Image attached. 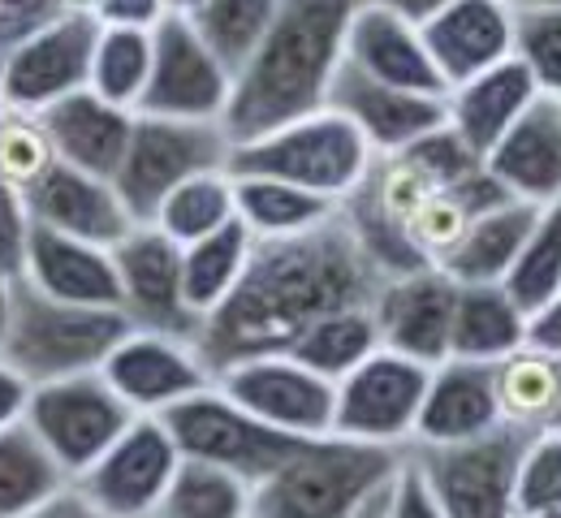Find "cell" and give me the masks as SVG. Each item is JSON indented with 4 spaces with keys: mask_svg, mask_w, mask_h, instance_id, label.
Instances as JSON below:
<instances>
[{
    "mask_svg": "<svg viewBox=\"0 0 561 518\" xmlns=\"http://www.w3.org/2000/svg\"><path fill=\"white\" fill-rule=\"evenodd\" d=\"M376 290L380 277L333 212L311 233L255 242L242 281L199 324L195 346L211 376L242 359L285 355L316 320L342 307H367Z\"/></svg>",
    "mask_w": 561,
    "mask_h": 518,
    "instance_id": "1",
    "label": "cell"
},
{
    "mask_svg": "<svg viewBox=\"0 0 561 518\" xmlns=\"http://www.w3.org/2000/svg\"><path fill=\"white\" fill-rule=\"evenodd\" d=\"M358 0H277V18L251 61L233 74L220 117L229 143H251L324 108L346 61V26Z\"/></svg>",
    "mask_w": 561,
    "mask_h": 518,
    "instance_id": "2",
    "label": "cell"
},
{
    "mask_svg": "<svg viewBox=\"0 0 561 518\" xmlns=\"http://www.w3.org/2000/svg\"><path fill=\"white\" fill-rule=\"evenodd\" d=\"M407 462V449L358 445L346 437L302 441L277 471L251 488L255 518H351Z\"/></svg>",
    "mask_w": 561,
    "mask_h": 518,
    "instance_id": "3",
    "label": "cell"
},
{
    "mask_svg": "<svg viewBox=\"0 0 561 518\" xmlns=\"http://www.w3.org/2000/svg\"><path fill=\"white\" fill-rule=\"evenodd\" d=\"M126 333L130 324L122 311L57 302L26 281H13L0 359L35 389V384L100 371Z\"/></svg>",
    "mask_w": 561,
    "mask_h": 518,
    "instance_id": "4",
    "label": "cell"
},
{
    "mask_svg": "<svg viewBox=\"0 0 561 518\" xmlns=\"http://www.w3.org/2000/svg\"><path fill=\"white\" fill-rule=\"evenodd\" d=\"M376 151L363 143L346 117L333 108H320L311 117H298L289 126H277L251 143L229 151L233 177H273L285 186H298L307 195L329 199L333 208L351 199L358 182L367 177Z\"/></svg>",
    "mask_w": 561,
    "mask_h": 518,
    "instance_id": "5",
    "label": "cell"
},
{
    "mask_svg": "<svg viewBox=\"0 0 561 518\" xmlns=\"http://www.w3.org/2000/svg\"><path fill=\"white\" fill-rule=\"evenodd\" d=\"M229 135L220 122H173L135 113V130L126 156L113 173V191L139 225L156 217V208L191 177L229 169Z\"/></svg>",
    "mask_w": 561,
    "mask_h": 518,
    "instance_id": "6",
    "label": "cell"
},
{
    "mask_svg": "<svg viewBox=\"0 0 561 518\" xmlns=\"http://www.w3.org/2000/svg\"><path fill=\"white\" fill-rule=\"evenodd\" d=\"M160 424L169 428L182 462H204V467H216V471H229L251 488L264 484L280 462L302 445L294 437H285V433H273L255 415H247L216 384L195 393V398H186L169 415H160Z\"/></svg>",
    "mask_w": 561,
    "mask_h": 518,
    "instance_id": "7",
    "label": "cell"
},
{
    "mask_svg": "<svg viewBox=\"0 0 561 518\" xmlns=\"http://www.w3.org/2000/svg\"><path fill=\"white\" fill-rule=\"evenodd\" d=\"M22 424L31 428L35 441L48 449V458L70 480H78L108 445L135 424V415L104 384L100 371H87V376H70V380L35 384Z\"/></svg>",
    "mask_w": 561,
    "mask_h": 518,
    "instance_id": "8",
    "label": "cell"
},
{
    "mask_svg": "<svg viewBox=\"0 0 561 518\" xmlns=\"http://www.w3.org/2000/svg\"><path fill=\"white\" fill-rule=\"evenodd\" d=\"M427 371L393 350H376L333 384V437L380 449H411Z\"/></svg>",
    "mask_w": 561,
    "mask_h": 518,
    "instance_id": "9",
    "label": "cell"
},
{
    "mask_svg": "<svg viewBox=\"0 0 561 518\" xmlns=\"http://www.w3.org/2000/svg\"><path fill=\"white\" fill-rule=\"evenodd\" d=\"M182 453L160 419H135L78 480L73 493L104 518H156Z\"/></svg>",
    "mask_w": 561,
    "mask_h": 518,
    "instance_id": "10",
    "label": "cell"
},
{
    "mask_svg": "<svg viewBox=\"0 0 561 518\" xmlns=\"http://www.w3.org/2000/svg\"><path fill=\"white\" fill-rule=\"evenodd\" d=\"M527 433L496 428L492 437L449 449H407L445 518H514V471Z\"/></svg>",
    "mask_w": 561,
    "mask_h": 518,
    "instance_id": "11",
    "label": "cell"
},
{
    "mask_svg": "<svg viewBox=\"0 0 561 518\" xmlns=\"http://www.w3.org/2000/svg\"><path fill=\"white\" fill-rule=\"evenodd\" d=\"M233 78L199 44L182 13L160 18L151 31V74L135 113L173 122H220L229 108Z\"/></svg>",
    "mask_w": 561,
    "mask_h": 518,
    "instance_id": "12",
    "label": "cell"
},
{
    "mask_svg": "<svg viewBox=\"0 0 561 518\" xmlns=\"http://www.w3.org/2000/svg\"><path fill=\"white\" fill-rule=\"evenodd\" d=\"M211 384L273 433H285L294 441L333 437V384L294 364L289 355L242 359L216 371Z\"/></svg>",
    "mask_w": 561,
    "mask_h": 518,
    "instance_id": "13",
    "label": "cell"
},
{
    "mask_svg": "<svg viewBox=\"0 0 561 518\" xmlns=\"http://www.w3.org/2000/svg\"><path fill=\"white\" fill-rule=\"evenodd\" d=\"M100 376L126 402V411L135 419H160L173 406H182L186 398L211 389V380H216L195 342L142 333V329H130L113 346Z\"/></svg>",
    "mask_w": 561,
    "mask_h": 518,
    "instance_id": "14",
    "label": "cell"
},
{
    "mask_svg": "<svg viewBox=\"0 0 561 518\" xmlns=\"http://www.w3.org/2000/svg\"><path fill=\"white\" fill-rule=\"evenodd\" d=\"M117 268V311L130 329L186 337L195 342L199 320L191 315L182 295V246L169 242L156 225H135L113 246Z\"/></svg>",
    "mask_w": 561,
    "mask_h": 518,
    "instance_id": "15",
    "label": "cell"
},
{
    "mask_svg": "<svg viewBox=\"0 0 561 518\" xmlns=\"http://www.w3.org/2000/svg\"><path fill=\"white\" fill-rule=\"evenodd\" d=\"M95 39H100V22L82 13H66L44 31H35L0 66V104L44 113L73 91H87Z\"/></svg>",
    "mask_w": 561,
    "mask_h": 518,
    "instance_id": "16",
    "label": "cell"
},
{
    "mask_svg": "<svg viewBox=\"0 0 561 518\" xmlns=\"http://www.w3.org/2000/svg\"><path fill=\"white\" fill-rule=\"evenodd\" d=\"M458 286L440 268H420L393 281H380L371 298L380 350H393L420 368H440L449 359Z\"/></svg>",
    "mask_w": 561,
    "mask_h": 518,
    "instance_id": "17",
    "label": "cell"
},
{
    "mask_svg": "<svg viewBox=\"0 0 561 518\" xmlns=\"http://www.w3.org/2000/svg\"><path fill=\"white\" fill-rule=\"evenodd\" d=\"M324 108H333L337 117H346L376 156H398V151H407L411 143H420L423 135H432L436 126H445V100L385 87L376 78L351 70L346 61L333 74Z\"/></svg>",
    "mask_w": 561,
    "mask_h": 518,
    "instance_id": "18",
    "label": "cell"
},
{
    "mask_svg": "<svg viewBox=\"0 0 561 518\" xmlns=\"http://www.w3.org/2000/svg\"><path fill=\"white\" fill-rule=\"evenodd\" d=\"M496 428H505V424H501V406H496L492 364L445 359L440 368L427 371L411 449H449V445L492 437Z\"/></svg>",
    "mask_w": 561,
    "mask_h": 518,
    "instance_id": "19",
    "label": "cell"
},
{
    "mask_svg": "<svg viewBox=\"0 0 561 518\" xmlns=\"http://www.w3.org/2000/svg\"><path fill=\"white\" fill-rule=\"evenodd\" d=\"M420 31L445 87H458L514 57V4L510 0H449Z\"/></svg>",
    "mask_w": 561,
    "mask_h": 518,
    "instance_id": "20",
    "label": "cell"
},
{
    "mask_svg": "<svg viewBox=\"0 0 561 518\" xmlns=\"http://www.w3.org/2000/svg\"><path fill=\"white\" fill-rule=\"evenodd\" d=\"M26 208L39 229H53L61 238H78V242H91L104 251H113L139 225L126 212L113 182L91 177L70 164H57L44 182H35L26 191Z\"/></svg>",
    "mask_w": 561,
    "mask_h": 518,
    "instance_id": "21",
    "label": "cell"
},
{
    "mask_svg": "<svg viewBox=\"0 0 561 518\" xmlns=\"http://www.w3.org/2000/svg\"><path fill=\"white\" fill-rule=\"evenodd\" d=\"M346 66L385 82V87L432 95V100H445V91H449L427 57L420 26H411L385 9H367V4L354 9L351 26H346Z\"/></svg>",
    "mask_w": 561,
    "mask_h": 518,
    "instance_id": "22",
    "label": "cell"
},
{
    "mask_svg": "<svg viewBox=\"0 0 561 518\" xmlns=\"http://www.w3.org/2000/svg\"><path fill=\"white\" fill-rule=\"evenodd\" d=\"M484 169L523 204L549 208L561 199V100L540 95L484 156Z\"/></svg>",
    "mask_w": 561,
    "mask_h": 518,
    "instance_id": "23",
    "label": "cell"
},
{
    "mask_svg": "<svg viewBox=\"0 0 561 518\" xmlns=\"http://www.w3.org/2000/svg\"><path fill=\"white\" fill-rule=\"evenodd\" d=\"M39 117L53 139L57 164H70L91 177L113 182V173L126 156V143H130V130H135L130 108H117V104L100 100L95 91H73L66 100H57L53 108H44Z\"/></svg>",
    "mask_w": 561,
    "mask_h": 518,
    "instance_id": "24",
    "label": "cell"
},
{
    "mask_svg": "<svg viewBox=\"0 0 561 518\" xmlns=\"http://www.w3.org/2000/svg\"><path fill=\"white\" fill-rule=\"evenodd\" d=\"M536 100H540L536 82L510 57V61H501V66H492L484 74L467 78V82H458V87L445 91V126L484 160L501 143V135Z\"/></svg>",
    "mask_w": 561,
    "mask_h": 518,
    "instance_id": "25",
    "label": "cell"
},
{
    "mask_svg": "<svg viewBox=\"0 0 561 518\" xmlns=\"http://www.w3.org/2000/svg\"><path fill=\"white\" fill-rule=\"evenodd\" d=\"M22 281L35 286L39 295L73 302V307H108L117 311V268H113V251L61 238L53 229L31 233V251H26V268Z\"/></svg>",
    "mask_w": 561,
    "mask_h": 518,
    "instance_id": "26",
    "label": "cell"
},
{
    "mask_svg": "<svg viewBox=\"0 0 561 518\" xmlns=\"http://www.w3.org/2000/svg\"><path fill=\"white\" fill-rule=\"evenodd\" d=\"M540 217L536 204L510 199L501 208H492L484 217H476L471 229L462 233V242L436 264L454 286H501L505 273L514 268L531 225Z\"/></svg>",
    "mask_w": 561,
    "mask_h": 518,
    "instance_id": "27",
    "label": "cell"
},
{
    "mask_svg": "<svg viewBox=\"0 0 561 518\" xmlns=\"http://www.w3.org/2000/svg\"><path fill=\"white\" fill-rule=\"evenodd\" d=\"M527 346V311L501 286H458L449 359L501 364L505 355Z\"/></svg>",
    "mask_w": 561,
    "mask_h": 518,
    "instance_id": "28",
    "label": "cell"
},
{
    "mask_svg": "<svg viewBox=\"0 0 561 518\" xmlns=\"http://www.w3.org/2000/svg\"><path fill=\"white\" fill-rule=\"evenodd\" d=\"M492 376H496V406L505 428H518L527 437L553 433L561 406V359L523 346L501 364H492Z\"/></svg>",
    "mask_w": 561,
    "mask_h": 518,
    "instance_id": "29",
    "label": "cell"
},
{
    "mask_svg": "<svg viewBox=\"0 0 561 518\" xmlns=\"http://www.w3.org/2000/svg\"><path fill=\"white\" fill-rule=\"evenodd\" d=\"M251 251H255V238L238 217L208 238L182 246V295L199 324L233 295V286L242 281V273L251 264Z\"/></svg>",
    "mask_w": 561,
    "mask_h": 518,
    "instance_id": "30",
    "label": "cell"
},
{
    "mask_svg": "<svg viewBox=\"0 0 561 518\" xmlns=\"http://www.w3.org/2000/svg\"><path fill=\"white\" fill-rule=\"evenodd\" d=\"M233 208L255 242H280V238L311 233L337 212L329 199L273 182V177H233Z\"/></svg>",
    "mask_w": 561,
    "mask_h": 518,
    "instance_id": "31",
    "label": "cell"
},
{
    "mask_svg": "<svg viewBox=\"0 0 561 518\" xmlns=\"http://www.w3.org/2000/svg\"><path fill=\"white\" fill-rule=\"evenodd\" d=\"M376 350H380V333H376V315H371V302H367V307H342V311L316 320L285 355L307 371H316L320 380L337 384L342 376H351Z\"/></svg>",
    "mask_w": 561,
    "mask_h": 518,
    "instance_id": "32",
    "label": "cell"
},
{
    "mask_svg": "<svg viewBox=\"0 0 561 518\" xmlns=\"http://www.w3.org/2000/svg\"><path fill=\"white\" fill-rule=\"evenodd\" d=\"M70 488V475L48 458L26 424L0 433V518H26Z\"/></svg>",
    "mask_w": 561,
    "mask_h": 518,
    "instance_id": "33",
    "label": "cell"
},
{
    "mask_svg": "<svg viewBox=\"0 0 561 518\" xmlns=\"http://www.w3.org/2000/svg\"><path fill=\"white\" fill-rule=\"evenodd\" d=\"M273 18H277V0H204L199 9L186 13L191 31L229 70V78L238 74L251 61V53L264 44Z\"/></svg>",
    "mask_w": 561,
    "mask_h": 518,
    "instance_id": "34",
    "label": "cell"
},
{
    "mask_svg": "<svg viewBox=\"0 0 561 518\" xmlns=\"http://www.w3.org/2000/svg\"><path fill=\"white\" fill-rule=\"evenodd\" d=\"M233 217H238V208H233V177H229V169H216V173H199V177L182 182L156 208V217L147 225H156L169 242L191 246V242L208 238L216 229H225Z\"/></svg>",
    "mask_w": 561,
    "mask_h": 518,
    "instance_id": "35",
    "label": "cell"
},
{
    "mask_svg": "<svg viewBox=\"0 0 561 518\" xmlns=\"http://www.w3.org/2000/svg\"><path fill=\"white\" fill-rule=\"evenodd\" d=\"M501 290L514 298L527 315H536L540 307H549L561 295V199L540 208V217L531 225L514 268L505 273Z\"/></svg>",
    "mask_w": 561,
    "mask_h": 518,
    "instance_id": "36",
    "label": "cell"
},
{
    "mask_svg": "<svg viewBox=\"0 0 561 518\" xmlns=\"http://www.w3.org/2000/svg\"><path fill=\"white\" fill-rule=\"evenodd\" d=\"M147 74H151V31L100 26L87 91H95L100 100L135 113L142 100V87H147Z\"/></svg>",
    "mask_w": 561,
    "mask_h": 518,
    "instance_id": "37",
    "label": "cell"
},
{
    "mask_svg": "<svg viewBox=\"0 0 561 518\" xmlns=\"http://www.w3.org/2000/svg\"><path fill=\"white\" fill-rule=\"evenodd\" d=\"M156 518H255L251 484L204 462H182Z\"/></svg>",
    "mask_w": 561,
    "mask_h": 518,
    "instance_id": "38",
    "label": "cell"
},
{
    "mask_svg": "<svg viewBox=\"0 0 561 518\" xmlns=\"http://www.w3.org/2000/svg\"><path fill=\"white\" fill-rule=\"evenodd\" d=\"M53 169H57V151L44 130V117L0 104V182H9L13 191L26 195Z\"/></svg>",
    "mask_w": 561,
    "mask_h": 518,
    "instance_id": "39",
    "label": "cell"
},
{
    "mask_svg": "<svg viewBox=\"0 0 561 518\" xmlns=\"http://www.w3.org/2000/svg\"><path fill=\"white\" fill-rule=\"evenodd\" d=\"M514 61L527 70L540 95L561 100V9L514 4Z\"/></svg>",
    "mask_w": 561,
    "mask_h": 518,
    "instance_id": "40",
    "label": "cell"
},
{
    "mask_svg": "<svg viewBox=\"0 0 561 518\" xmlns=\"http://www.w3.org/2000/svg\"><path fill=\"white\" fill-rule=\"evenodd\" d=\"M561 510V433L527 437L514 471V518Z\"/></svg>",
    "mask_w": 561,
    "mask_h": 518,
    "instance_id": "41",
    "label": "cell"
},
{
    "mask_svg": "<svg viewBox=\"0 0 561 518\" xmlns=\"http://www.w3.org/2000/svg\"><path fill=\"white\" fill-rule=\"evenodd\" d=\"M471 229V212L458 204V195H449V191H436L427 204H423L420 212H415V221L407 225V238H411V246L420 251L423 264H440L458 242H462V233Z\"/></svg>",
    "mask_w": 561,
    "mask_h": 518,
    "instance_id": "42",
    "label": "cell"
},
{
    "mask_svg": "<svg viewBox=\"0 0 561 518\" xmlns=\"http://www.w3.org/2000/svg\"><path fill=\"white\" fill-rule=\"evenodd\" d=\"M407 156L420 164L423 173H427V177H432L440 191L458 186L462 177H471V173L484 164L476 151L467 148V143H462L454 130H449V126H436L432 135H423L420 143H411V148H407Z\"/></svg>",
    "mask_w": 561,
    "mask_h": 518,
    "instance_id": "43",
    "label": "cell"
},
{
    "mask_svg": "<svg viewBox=\"0 0 561 518\" xmlns=\"http://www.w3.org/2000/svg\"><path fill=\"white\" fill-rule=\"evenodd\" d=\"M31 208H26V195L13 191L9 182H0V277L9 281H22V268H26V251H31Z\"/></svg>",
    "mask_w": 561,
    "mask_h": 518,
    "instance_id": "44",
    "label": "cell"
},
{
    "mask_svg": "<svg viewBox=\"0 0 561 518\" xmlns=\"http://www.w3.org/2000/svg\"><path fill=\"white\" fill-rule=\"evenodd\" d=\"M57 18H66L57 0H0V66L13 48H22L35 31H44Z\"/></svg>",
    "mask_w": 561,
    "mask_h": 518,
    "instance_id": "45",
    "label": "cell"
},
{
    "mask_svg": "<svg viewBox=\"0 0 561 518\" xmlns=\"http://www.w3.org/2000/svg\"><path fill=\"white\" fill-rule=\"evenodd\" d=\"M389 518H445L432 488H427V480L420 475V467L411 462V453H407L402 471L389 484Z\"/></svg>",
    "mask_w": 561,
    "mask_h": 518,
    "instance_id": "46",
    "label": "cell"
},
{
    "mask_svg": "<svg viewBox=\"0 0 561 518\" xmlns=\"http://www.w3.org/2000/svg\"><path fill=\"white\" fill-rule=\"evenodd\" d=\"M160 18H169L164 0H100L95 9L100 26H126V31H156Z\"/></svg>",
    "mask_w": 561,
    "mask_h": 518,
    "instance_id": "47",
    "label": "cell"
},
{
    "mask_svg": "<svg viewBox=\"0 0 561 518\" xmlns=\"http://www.w3.org/2000/svg\"><path fill=\"white\" fill-rule=\"evenodd\" d=\"M26 402H31V384L0 359V433L18 428L26 419Z\"/></svg>",
    "mask_w": 561,
    "mask_h": 518,
    "instance_id": "48",
    "label": "cell"
},
{
    "mask_svg": "<svg viewBox=\"0 0 561 518\" xmlns=\"http://www.w3.org/2000/svg\"><path fill=\"white\" fill-rule=\"evenodd\" d=\"M527 346L561 359V295L549 307H540L536 315H527Z\"/></svg>",
    "mask_w": 561,
    "mask_h": 518,
    "instance_id": "49",
    "label": "cell"
},
{
    "mask_svg": "<svg viewBox=\"0 0 561 518\" xmlns=\"http://www.w3.org/2000/svg\"><path fill=\"white\" fill-rule=\"evenodd\" d=\"M358 4H367V9H385V13H393V18L411 22V26H423V22H432L449 0H358Z\"/></svg>",
    "mask_w": 561,
    "mask_h": 518,
    "instance_id": "50",
    "label": "cell"
},
{
    "mask_svg": "<svg viewBox=\"0 0 561 518\" xmlns=\"http://www.w3.org/2000/svg\"><path fill=\"white\" fill-rule=\"evenodd\" d=\"M26 518H104V515H95V510L73 493V484H70L66 493H57L53 502H44L39 510H31Z\"/></svg>",
    "mask_w": 561,
    "mask_h": 518,
    "instance_id": "51",
    "label": "cell"
},
{
    "mask_svg": "<svg viewBox=\"0 0 561 518\" xmlns=\"http://www.w3.org/2000/svg\"><path fill=\"white\" fill-rule=\"evenodd\" d=\"M389 484H393V480H389ZM389 484H385L376 497H367L351 518H389Z\"/></svg>",
    "mask_w": 561,
    "mask_h": 518,
    "instance_id": "52",
    "label": "cell"
},
{
    "mask_svg": "<svg viewBox=\"0 0 561 518\" xmlns=\"http://www.w3.org/2000/svg\"><path fill=\"white\" fill-rule=\"evenodd\" d=\"M9 302H13V281L0 277V337H4V324H9Z\"/></svg>",
    "mask_w": 561,
    "mask_h": 518,
    "instance_id": "53",
    "label": "cell"
},
{
    "mask_svg": "<svg viewBox=\"0 0 561 518\" xmlns=\"http://www.w3.org/2000/svg\"><path fill=\"white\" fill-rule=\"evenodd\" d=\"M66 13H82V18H95V9H100V0H57Z\"/></svg>",
    "mask_w": 561,
    "mask_h": 518,
    "instance_id": "54",
    "label": "cell"
},
{
    "mask_svg": "<svg viewBox=\"0 0 561 518\" xmlns=\"http://www.w3.org/2000/svg\"><path fill=\"white\" fill-rule=\"evenodd\" d=\"M164 4H169V13H182V18H186V13H191V9H199L204 0H164Z\"/></svg>",
    "mask_w": 561,
    "mask_h": 518,
    "instance_id": "55",
    "label": "cell"
},
{
    "mask_svg": "<svg viewBox=\"0 0 561 518\" xmlns=\"http://www.w3.org/2000/svg\"><path fill=\"white\" fill-rule=\"evenodd\" d=\"M518 9H561V0H510Z\"/></svg>",
    "mask_w": 561,
    "mask_h": 518,
    "instance_id": "56",
    "label": "cell"
},
{
    "mask_svg": "<svg viewBox=\"0 0 561 518\" xmlns=\"http://www.w3.org/2000/svg\"><path fill=\"white\" fill-rule=\"evenodd\" d=\"M553 433H561V406H558V419H553Z\"/></svg>",
    "mask_w": 561,
    "mask_h": 518,
    "instance_id": "57",
    "label": "cell"
},
{
    "mask_svg": "<svg viewBox=\"0 0 561 518\" xmlns=\"http://www.w3.org/2000/svg\"><path fill=\"white\" fill-rule=\"evenodd\" d=\"M531 518H561V510H553V515H531Z\"/></svg>",
    "mask_w": 561,
    "mask_h": 518,
    "instance_id": "58",
    "label": "cell"
}]
</instances>
